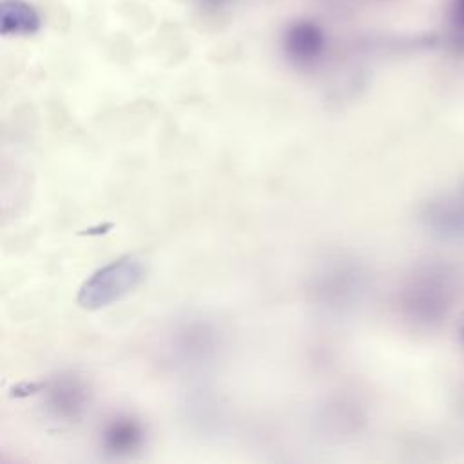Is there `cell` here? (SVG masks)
<instances>
[{
    "instance_id": "6da1fadb",
    "label": "cell",
    "mask_w": 464,
    "mask_h": 464,
    "mask_svg": "<svg viewBox=\"0 0 464 464\" xmlns=\"http://www.w3.org/2000/svg\"><path fill=\"white\" fill-rule=\"evenodd\" d=\"M145 279V265L125 256L111 261L109 265L98 268L80 288L78 303L82 308L98 310L109 306L125 295H129Z\"/></svg>"
},
{
    "instance_id": "7a4b0ae2",
    "label": "cell",
    "mask_w": 464,
    "mask_h": 464,
    "mask_svg": "<svg viewBox=\"0 0 464 464\" xmlns=\"http://www.w3.org/2000/svg\"><path fill=\"white\" fill-rule=\"evenodd\" d=\"M283 45L286 56L299 63V65H308L314 63L324 49V33L323 29L308 20L295 22L292 24L285 36H283Z\"/></svg>"
},
{
    "instance_id": "3957f363",
    "label": "cell",
    "mask_w": 464,
    "mask_h": 464,
    "mask_svg": "<svg viewBox=\"0 0 464 464\" xmlns=\"http://www.w3.org/2000/svg\"><path fill=\"white\" fill-rule=\"evenodd\" d=\"M40 27L36 9L24 0H2L0 4V33L9 34H33Z\"/></svg>"
},
{
    "instance_id": "277c9868",
    "label": "cell",
    "mask_w": 464,
    "mask_h": 464,
    "mask_svg": "<svg viewBox=\"0 0 464 464\" xmlns=\"http://www.w3.org/2000/svg\"><path fill=\"white\" fill-rule=\"evenodd\" d=\"M83 401H85L83 390L71 381H65L63 384L53 390V406L62 415H74L78 410H82Z\"/></svg>"
},
{
    "instance_id": "5b68a950",
    "label": "cell",
    "mask_w": 464,
    "mask_h": 464,
    "mask_svg": "<svg viewBox=\"0 0 464 464\" xmlns=\"http://www.w3.org/2000/svg\"><path fill=\"white\" fill-rule=\"evenodd\" d=\"M140 428L138 424L130 422V420H120L114 422L109 431H107V444L111 446V450H130L138 444L140 440Z\"/></svg>"
},
{
    "instance_id": "8992f818",
    "label": "cell",
    "mask_w": 464,
    "mask_h": 464,
    "mask_svg": "<svg viewBox=\"0 0 464 464\" xmlns=\"http://www.w3.org/2000/svg\"><path fill=\"white\" fill-rule=\"evenodd\" d=\"M450 22L455 29L464 33V0H451L450 2Z\"/></svg>"
},
{
    "instance_id": "52a82bcc",
    "label": "cell",
    "mask_w": 464,
    "mask_h": 464,
    "mask_svg": "<svg viewBox=\"0 0 464 464\" xmlns=\"http://www.w3.org/2000/svg\"><path fill=\"white\" fill-rule=\"evenodd\" d=\"M203 2H207V4H221L225 0H203Z\"/></svg>"
}]
</instances>
